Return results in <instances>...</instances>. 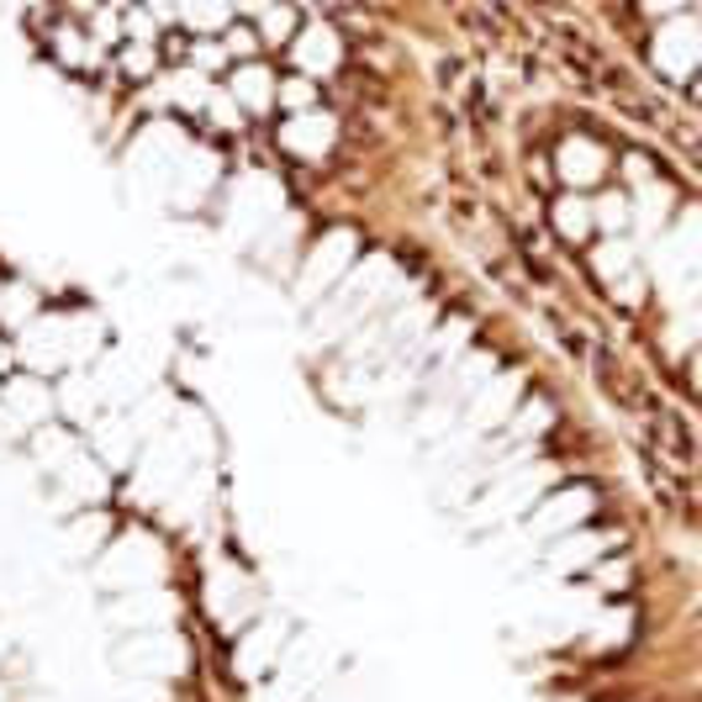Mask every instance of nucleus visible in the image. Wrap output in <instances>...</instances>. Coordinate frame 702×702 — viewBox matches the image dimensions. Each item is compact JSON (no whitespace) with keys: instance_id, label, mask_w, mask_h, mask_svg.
Segmentation results:
<instances>
[{"instance_id":"obj_9","label":"nucleus","mask_w":702,"mask_h":702,"mask_svg":"<svg viewBox=\"0 0 702 702\" xmlns=\"http://www.w3.org/2000/svg\"><path fill=\"white\" fill-rule=\"evenodd\" d=\"M602 545H612V534H565L560 539V550L550 554V565L554 571H576V565H592L597 554H602Z\"/></svg>"},{"instance_id":"obj_10","label":"nucleus","mask_w":702,"mask_h":702,"mask_svg":"<svg viewBox=\"0 0 702 702\" xmlns=\"http://www.w3.org/2000/svg\"><path fill=\"white\" fill-rule=\"evenodd\" d=\"M534 496H539V476H523V481H507V487L491 491L487 513L491 518H507V513H518V507H534Z\"/></svg>"},{"instance_id":"obj_13","label":"nucleus","mask_w":702,"mask_h":702,"mask_svg":"<svg viewBox=\"0 0 702 702\" xmlns=\"http://www.w3.org/2000/svg\"><path fill=\"white\" fill-rule=\"evenodd\" d=\"M276 629H254L244 634V671H265V660H270V650H276Z\"/></svg>"},{"instance_id":"obj_16","label":"nucleus","mask_w":702,"mask_h":702,"mask_svg":"<svg viewBox=\"0 0 702 702\" xmlns=\"http://www.w3.org/2000/svg\"><path fill=\"white\" fill-rule=\"evenodd\" d=\"M285 101H291L296 112H312V85H306V80H291V85H285Z\"/></svg>"},{"instance_id":"obj_4","label":"nucleus","mask_w":702,"mask_h":702,"mask_svg":"<svg viewBox=\"0 0 702 702\" xmlns=\"http://www.w3.org/2000/svg\"><path fill=\"white\" fill-rule=\"evenodd\" d=\"M349 259H354V233H328L323 244L312 248L302 285H306V291H317V285H334L338 270H349Z\"/></svg>"},{"instance_id":"obj_3","label":"nucleus","mask_w":702,"mask_h":702,"mask_svg":"<svg viewBox=\"0 0 702 702\" xmlns=\"http://www.w3.org/2000/svg\"><path fill=\"white\" fill-rule=\"evenodd\" d=\"M280 143L291 153L323 159V153L334 149V117H328V112H296L291 122L280 127Z\"/></svg>"},{"instance_id":"obj_15","label":"nucleus","mask_w":702,"mask_h":702,"mask_svg":"<svg viewBox=\"0 0 702 702\" xmlns=\"http://www.w3.org/2000/svg\"><path fill=\"white\" fill-rule=\"evenodd\" d=\"M222 48H227V54H254L259 43H254V32H248V27H238V22H233V27L222 32Z\"/></svg>"},{"instance_id":"obj_7","label":"nucleus","mask_w":702,"mask_h":702,"mask_svg":"<svg viewBox=\"0 0 702 702\" xmlns=\"http://www.w3.org/2000/svg\"><path fill=\"white\" fill-rule=\"evenodd\" d=\"M227 95H233L238 106H248V112H270L280 91H276V74H270L265 63H244V69H233Z\"/></svg>"},{"instance_id":"obj_12","label":"nucleus","mask_w":702,"mask_h":702,"mask_svg":"<svg viewBox=\"0 0 702 702\" xmlns=\"http://www.w3.org/2000/svg\"><path fill=\"white\" fill-rule=\"evenodd\" d=\"M248 32H254V43H270V48H280V43L296 32V16H291V11H265V16H259Z\"/></svg>"},{"instance_id":"obj_1","label":"nucleus","mask_w":702,"mask_h":702,"mask_svg":"<svg viewBox=\"0 0 702 702\" xmlns=\"http://www.w3.org/2000/svg\"><path fill=\"white\" fill-rule=\"evenodd\" d=\"M592 507H597L592 487H565L534 513V528H539V534H576V523L592 518Z\"/></svg>"},{"instance_id":"obj_14","label":"nucleus","mask_w":702,"mask_h":702,"mask_svg":"<svg viewBox=\"0 0 702 702\" xmlns=\"http://www.w3.org/2000/svg\"><path fill=\"white\" fill-rule=\"evenodd\" d=\"M185 22H190L196 32H217V27L227 32L233 27V11H185Z\"/></svg>"},{"instance_id":"obj_11","label":"nucleus","mask_w":702,"mask_h":702,"mask_svg":"<svg viewBox=\"0 0 702 702\" xmlns=\"http://www.w3.org/2000/svg\"><path fill=\"white\" fill-rule=\"evenodd\" d=\"M554 227H560L571 244L592 238V207H586L581 196H560V201H554Z\"/></svg>"},{"instance_id":"obj_6","label":"nucleus","mask_w":702,"mask_h":702,"mask_svg":"<svg viewBox=\"0 0 702 702\" xmlns=\"http://www.w3.org/2000/svg\"><path fill=\"white\" fill-rule=\"evenodd\" d=\"M702 48H698V32H692V22H681V32H660L655 37V63L671 74V80H687L692 69H698Z\"/></svg>"},{"instance_id":"obj_5","label":"nucleus","mask_w":702,"mask_h":702,"mask_svg":"<svg viewBox=\"0 0 702 702\" xmlns=\"http://www.w3.org/2000/svg\"><path fill=\"white\" fill-rule=\"evenodd\" d=\"M554 164H560V175L571 185H597L608 175V153L597 149L592 138H565L560 153H554Z\"/></svg>"},{"instance_id":"obj_2","label":"nucleus","mask_w":702,"mask_h":702,"mask_svg":"<svg viewBox=\"0 0 702 702\" xmlns=\"http://www.w3.org/2000/svg\"><path fill=\"white\" fill-rule=\"evenodd\" d=\"M153 571H159V545L149 550V539H127L122 550L106 554V576L117 586H127V592H143L153 581Z\"/></svg>"},{"instance_id":"obj_8","label":"nucleus","mask_w":702,"mask_h":702,"mask_svg":"<svg viewBox=\"0 0 702 702\" xmlns=\"http://www.w3.org/2000/svg\"><path fill=\"white\" fill-rule=\"evenodd\" d=\"M291 54H296V63L312 69V74H317V69H334L338 63V37L328 27H306L302 37L291 43Z\"/></svg>"}]
</instances>
